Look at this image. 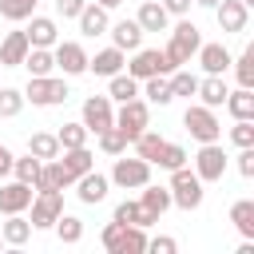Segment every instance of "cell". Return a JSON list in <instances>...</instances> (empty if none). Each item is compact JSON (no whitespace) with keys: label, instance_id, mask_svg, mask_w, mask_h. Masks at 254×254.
Wrapping results in <instances>:
<instances>
[{"label":"cell","instance_id":"cell-1","mask_svg":"<svg viewBox=\"0 0 254 254\" xmlns=\"http://www.w3.org/2000/svg\"><path fill=\"white\" fill-rule=\"evenodd\" d=\"M171 36H167V48H163V56L175 64V67H183V64H190L194 60V52H198V44H202V32H198V24H190L187 16H179V24L175 28H167Z\"/></svg>","mask_w":254,"mask_h":254},{"label":"cell","instance_id":"cell-2","mask_svg":"<svg viewBox=\"0 0 254 254\" xmlns=\"http://www.w3.org/2000/svg\"><path fill=\"white\" fill-rule=\"evenodd\" d=\"M167 187H171V206H179V210H198L202 198H206V190H202L206 183H202V179L194 175V167H187V163L171 171V183H167Z\"/></svg>","mask_w":254,"mask_h":254},{"label":"cell","instance_id":"cell-3","mask_svg":"<svg viewBox=\"0 0 254 254\" xmlns=\"http://www.w3.org/2000/svg\"><path fill=\"white\" fill-rule=\"evenodd\" d=\"M67 75H28V87H24V103L32 107H60L67 99Z\"/></svg>","mask_w":254,"mask_h":254},{"label":"cell","instance_id":"cell-4","mask_svg":"<svg viewBox=\"0 0 254 254\" xmlns=\"http://www.w3.org/2000/svg\"><path fill=\"white\" fill-rule=\"evenodd\" d=\"M183 127L190 131L194 143H214V139H222V119H218V111L206 107V103H187Z\"/></svg>","mask_w":254,"mask_h":254},{"label":"cell","instance_id":"cell-5","mask_svg":"<svg viewBox=\"0 0 254 254\" xmlns=\"http://www.w3.org/2000/svg\"><path fill=\"white\" fill-rule=\"evenodd\" d=\"M107 179H111V187H119V190H139L143 183H151V163L139 159V155L127 159V151H123V155H115Z\"/></svg>","mask_w":254,"mask_h":254},{"label":"cell","instance_id":"cell-6","mask_svg":"<svg viewBox=\"0 0 254 254\" xmlns=\"http://www.w3.org/2000/svg\"><path fill=\"white\" fill-rule=\"evenodd\" d=\"M123 71L135 75V79H147V75H171L175 64L163 56V48H135L131 60L123 64Z\"/></svg>","mask_w":254,"mask_h":254},{"label":"cell","instance_id":"cell-7","mask_svg":"<svg viewBox=\"0 0 254 254\" xmlns=\"http://www.w3.org/2000/svg\"><path fill=\"white\" fill-rule=\"evenodd\" d=\"M115 127L127 135V143H131L135 135H143V131L151 127V103H147L143 95H135V99L119 103V107H115Z\"/></svg>","mask_w":254,"mask_h":254},{"label":"cell","instance_id":"cell-8","mask_svg":"<svg viewBox=\"0 0 254 254\" xmlns=\"http://www.w3.org/2000/svg\"><path fill=\"white\" fill-rule=\"evenodd\" d=\"M226 167H230V159H226V151H222V143H218V139H214V143H198L194 175H198L202 183H222Z\"/></svg>","mask_w":254,"mask_h":254},{"label":"cell","instance_id":"cell-9","mask_svg":"<svg viewBox=\"0 0 254 254\" xmlns=\"http://www.w3.org/2000/svg\"><path fill=\"white\" fill-rule=\"evenodd\" d=\"M79 123L87 127V135H99L103 127H111V123H115V103H111V95H87L83 107H79Z\"/></svg>","mask_w":254,"mask_h":254},{"label":"cell","instance_id":"cell-10","mask_svg":"<svg viewBox=\"0 0 254 254\" xmlns=\"http://www.w3.org/2000/svg\"><path fill=\"white\" fill-rule=\"evenodd\" d=\"M32 230H52V222L64 214V190H36V198H32Z\"/></svg>","mask_w":254,"mask_h":254},{"label":"cell","instance_id":"cell-11","mask_svg":"<svg viewBox=\"0 0 254 254\" xmlns=\"http://www.w3.org/2000/svg\"><path fill=\"white\" fill-rule=\"evenodd\" d=\"M52 60H56V71H64L67 79L87 71V52H83L79 40H56L52 44Z\"/></svg>","mask_w":254,"mask_h":254},{"label":"cell","instance_id":"cell-12","mask_svg":"<svg viewBox=\"0 0 254 254\" xmlns=\"http://www.w3.org/2000/svg\"><path fill=\"white\" fill-rule=\"evenodd\" d=\"M71 187H75V198H79L83 206H95V202H103V198H107L111 179H107L103 171H95V167H91V171H87V175H79Z\"/></svg>","mask_w":254,"mask_h":254},{"label":"cell","instance_id":"cell-13","mask_svg":"<svg viewBox=\"0 0 254 254\" xmlns=\"http://www.w3.org/2000/svg\"><path fill=\"white\" fill-rule=\"evenodd\" d=\"M32 198H36V187L12 179V183L0 187V214H24V210L32 206Z\"/></svg>","mask_w":254,"mask_h":254},{"label":"cell","instance_id":"cell-14","mask_svg":"<svg viewBox=\"0 0 254 254\" xmlns=\"http://www.w3.org/2000/svg\"><path fill=\"white\" fill-rule=\"evenodd\" d=\"M194 60H198V67L206 71V75H226L230 71V48L226 44H198V52H194Z\"/></svg>","mask_w":254,"mask_h":254},{"label":"cell","instance_id":"cell-15","mask_svg":"<svg viewBox=\"0 0 254 254\" xmlns=\"http://www.w3.org/2000/svg\"><path fill=\"white\" fill-rule=\"evenodd\" d=\"M210 12H214V20H218V28H222V32H246L250 8H246L242 0H218Z\"/></svg>","mask_w":254,"mask_h":254},{"label":"cell","instance_id":"cell-16","mask_svg":"<svg viewBox=\"0 0 254 254\" xmlns=\"http://www.w3.org/2000/svg\"><path fill=\"white\" fill-rule=\"evenodd\" d=\"M107 36H111V44L119 48V52H135V48H143V28H139V20L131 16V20H115V24H107Z\"/></svg>","mask_w":254,"mask_h":254},{"label":"cell","instance_id":"cell-17","mask_svg":"<svg viewBox=\"0 0 254 254\" xmlns=\"http://www.w3.org/2000/svg\"><path fill=\"white\" fill-rule=\"evenodd\" d=\"M123 64H127V52H119L115 44L111 48H99L95 56H87V71L99 75V79H111L115 71H123Z\"/></svg>","mask_w":254,"mask_h":254},{"label":"cell","instance_id":"cell-18","mask_svg":"<svg viewBox=\"0 0 254 254\" xmlns=\"http://www.w3.org/2000/svg\"><path fill=\"white\" fill-rule=\"evenodd\" d=\"M24 36H28V44L32 48H52L56 40H60V24L52 20V16H28V28H24Z\"/></svg>","mask_w":254,"mask_h":254},{"label":"cell","instance_id":"cell-19","mask_svg":"<svg viewBox=\"0 0 254 254\" xmlns=\"http://www.w3.org/2000/svg\"><path fill=\"white\" fill-rule=\"evenodd\" d=\"M75 24H79V32H83V36H107L111 12H107L103 4H95V0H87V4H83V12L75 16Z\"/></svg>","mask_w":254,"mask_h":254},{"label":"cell","instance_id":"cell-20","mask_svg":"<svg viewBox=\"0 0 254 254\" xmlns=\"http://www.w3.org/2000/svg\"><path fill=\"white\" fill-rule=\"evenodd\" d=\"M56 159H60V167L67 171V179H71V183L95 167V155H91V147H87V143H83V147H67V151H60Z\"/></svg>","mask_w":254,"mask_h":254},{"label":"cell","instance_id":"cell-21","mask_svg":"<svg viewBox=\"0 0 254 254\" xmlns=\"http://www.w3.org/2000/svg\"><path fill=\"white\" fill-rule=\"evenodd\" d=\"M139 206L155 218H163L171 210V187H155V183H143L139 187Z\"/></svg>","mask_w":254,"mask_h":254},{"label":"cell","instance_id":"cell-22","mask_svg":"<svg viewBox=\"0 0 254 254\" xmlns=\"http://www.w3.org/2000/svg\"><path fill=\"white\" fill-rule=\"evenodd\" d=\"M135 20H139L143 32H167V28H171V16H167V8H163L159 0H143L139 12H135Z\"/></svg>","mask_w":254,"mask_h":254},{"label":"cell","instance_id":"cell-23","mask_svg":"<svg viewBox=\"0 0 254 254\" xmlns=\"http://www.w3.org/2000/svg\"><path fill=\"white\" fill-rule=\"evenodd\" d=\"M226 91H230L226 75H202L194 95H198V103H206V107H214V111H218V107L226 103Z\"/></svg>","mask_w":254,"mask_h":254},{"label":"cell","instance_id":"cell-24","mask_svg":"<svg viewBox=\"0 0 254 254\" xmlns=\"http://www.w3.org/2000/svg\"><path fill=\"white\" fill-rule=\"evenodd\" d=\"M28 36L24 32H8L4 40H0V67H20L24 64V56H28Z\"/></svg>","mask_w":254,"mask_h":254},{"label":"cell","instance_id":"cell-25","mask_svg":"<svg viewBox=\"0 0 254 254\" xmlns=\"http://www.w3.org/2000/svg\"><path fill=\"white\" fill-rule=\"evenodd\" d=\"M64 187H71V179L60 167V159H44L40 163V175H36V190H64Z\"/></svg>","mask_w":254,"mask_h":254},{"label":"cell","instance_id":"cell-26","mask_svg":"<svg viewBox=\"0 0 254 254\" xmlns=\"http://www.w3.org/2000/svg\"><path fill=\"white\" fill-rule=\"evenodd\" d=\"M0 238H4V246H24V242L32 238V222H28L24 214H4Z\"/></svg>","mask_w":254,"mask_h":254},{"label":"cell","instance_id":"cell-27","mask_svg":"<svg viewBox=\"0 0 254 254\" xmlns=\"http://www.w3.org/2000/svg\"><path fill=\"white\" fill-rule=\"evenodd\" d=\"M139 95H143L147 103H159V107H167V103L175 99L167 75H147V79H139Z\"/></svg>","mask_w":254,"mask_h":254},{"label":"cell","instance_id":"cell-28","mask_svg":"<svg viewBox=\"0 0 254 254\" xmlns=\"http://www.w3.org/2000/svg\"><path fill=\"white\" fill-rule=\"evenodd\" d=\"M226 111H230V119H254V87H234V91H226V103H222Z\"/></svg>","mask_w":254,"mask_h":254},{"label":"cell","instance_id":"cell-29","mask_svg":"<svg viewBox=\"0 0 254 254\" xmlns=\"http://www.w3.org/2000/svg\"><path fill=\"white\" fill-rule=\"evenodd\" d=\"M111 218H115V222H127V226H155V222H159L155 214H147V210L139 206V198H123Z\"/></svg>","mask_w":254,"mask_h":254},{"label":"cell","instance_id":"cell-30","mask_svg":"<svg viewBox=\"0 0 254 254\" xmlns=\"http://www.w3.org/2000/svg\"><path fill=\"white\" fill-rule=\"evenodd\" d=\"M107 95H111V103H127V99L139 95V79L127 75V71H115V75L107 79Z\"/></svg>","mask_w":254,"mask_h":254},{"label":"cell","instance_id":"cell-31","mask_svg":"<svg viewBox=\"0 0 254 254\" xmlns=\"http://www.w3.org/2000/svg\"><path fill=\"white\" fill-rule=\"evenodd\" d=\"M28 155H36L40 163H44V159H56V155H60V139H56L52 131H32V135H28Z\"/></svg>","mask_w":254,"mask_h":254},{"label":"cell","instance_id":"cell-32","mask_svg":"<svg viewBox=\"0 0 254 254\" xmlns=\"http://www.w3.org/2000/svg\"><path fill=\"white\" fill-rule=\"evenodd\" d=\"M230 222L242 238H254V198H238L230 206Z\"/></svg>","mask_w":254,"mask_h":254},{"label":"cell","instance_id":"cell-33","mask_svg":"<svg viewBox=\"0 0 254 254\" xmlns=\"http://www.w3.org/2000/svg\"><path fill=\"white\" fill-rule=\"evenodd\" d=\"M20 67H28V75H52V71H56L52 48H28V56H24Z\"/></svg>","mask_w":254,"mask_h":254},{"label":"cell","instance_id":"cell-34","mask_svg":"<svg viewBox=\"0 0 254 254\" xmlns=\"http://www.w3.org/2000/svg\"><path fill=\"white\" fill-rule=\"evenodd\" d=\"M52 230H56V238H60L64 246H75V242L83 238V218H75V214H60V218L52 222Z\"/></svg>","mask_w":254,"mask_h":254},{"label":"cell","instance_id":"cell-35","mask_svg":"<svg viewBox=\"0 0 254 254\" xmlns=\"http://www.w3.org/2000/svg\"><path fill=\"white\" fill-rule=\"evenodd\" d=\"M230 67H234L238 87H254V48H246V52L230 56Z\"/></svg>","mask_w":254,"mask_h":254},{"label":"cell","instance_id":"cell-36","mask_svg":"<svg viewBox=\"0 0 254 254\" xmlns=\"http://www.w3.org/2000/svg\"><path fill=\"white\" fill-rule=\"evenodd\" d=\"M167 79H171V95H175V99H179V95H183V99H190V95L198 91V75H194V71H187V67H175Z\"/></svg>","mask_w":254,"mask_h":254},{"label":"cell","instance_id":"cell-37","mask_svg":"<svg viewBox=\"0 0 254 254\" xmlns=\"http://www.w3.org/2000/svg\"><path fill=\"white\" fill-rule=\"evenodd\" d=\"M99 242H103L107 254H123V246H127V222H115V218H111V222L103 226Z\"/></svg>","mask_w":254,"mask_h":254},{"label":"cell","instance_id":"cell-38","mask_svg":"<svg viewBox=\"0 0 254 254\" xmlns=\"http://www.w3.org/2000/svg\"><path fill=\"white\" fill-rule=\"evenodd\" d=\"M95 139H99V151H103V155H111V159L127 151V135H123V131H119L115 123H111V127H103V131H99Z\"/></svg>","mask_w":254,"mask_h":254},{"label":"cell","instance_id":"cell-39","mask_svg":"<svg viewBox=\"0 0 254 254\" xmlns=\"http://www.w3.org/2000/svg\"><path fill=\"white\" fill-rule=\"evenodd\" d=\"M131 147H135V155H139V159H147V163H155V155H159V147H163V135L147 127L143 135H135V139H131Z\"/></svg>","mask_w":254,"mask_h":254},{"label":"cell","instance_id":"cell-40","mask_svg":"<svg viewBox=\"0 0 254 254\" xmlns=\"http://www.w3.org/2000/svg\"><path fill=\"white\" fill-rule=\"evenodd\" d=\"M183 163H187V147H179V143H167V139H163V147H159V155H155V163H151V167L175 171V167H183Z\"/></svg>","mask_w":254,"mask_h":254},{"label":"cell","instance_id":"cell-41","mask_svg":"<svg viewBox=\"0 0 254 254\" xmlns=\"http://www.w3.org/2000/svg\"><path fill=\"white\" fill-rule=\"evenodd\" d=\"M36 4H40V0H0V16L12 20V24H24V20L36 12Z\"/></svg>","mask_w":254,"mask_h":254},{"label":"cell","instance_id":"cell-42","mask_svg":"<svg viewBox=\"0 0 254 254\" xmlns=\"http://www.w3.org/2000/svg\"><path fill=\"white\" fill-rule=\"evenodd\" d=\"M36 175H40V159H36V155H16V159H12V179L36 187Z\"/></svg>","mask_w":254,"mask_h":254},{"label":"cell","instance_id":"cell-43","mask_svg":"<svg viewBox=\"0 0 254 254\" xmlns=\"http://www.w3.org/2000/svg\"><path fill=\"white\" fill-rule=\"evenodd\" d=\"M24 111V91L20 87H0V119H16Z\"/></svg>","mask_w":254,"mask_h":254},{"label":"cell","instance_id":"cell-44","mask_svg":"<svg viewBox=\"0 0 254 254\" xmlns=\"http://www.w3.org/2000/svg\"><path fill=\"white\" fill-rule=\"evenodd\" d=\"M56 139H60V151L83 147V143H87V127H83V123H64V127L56 131Z\"/></svg>","mask_w":254,"mask_h":254},{"label":"cell","instance_id":"cell-45","mask_svg":"<svg viewBox=\"0 0 254 254\" xmlns=\"http://www.w3.org/2000/svg\"><path fill=\"white\" fill-rule=\"evenodd\" d=\"M230 143H234V147H254V119H234Z\"/></svg>","mask_w":254,"mask_h":254},{"label":"cell","instance_id":"cell-46","mask_svg":"<svg viewBox=\"0 0 254 254\" xmlns=\"http://www.w3.org/2000/svg\"><path fill=\"white\" fill-rule=\"evenodd\" d=\"M147 250V226H127V246L123 254H143Z\"/></svg>","mask_w":254,"mask_h":254},{"label":"cell","instance_id":"cell-47","mask_svg":"<svg viewBox=\"0 0 254 254\" xmlns=\"http://www.w3.org/2000/svg\"><path fill=\"white\" fill-rule=\"evenodd\" d=\"M234 167H238V175H242V179H254V147H238Z\"/></svg>","mask_w":254,"mask_h":254},{"label":"cell","instance_id":"cell-48","mask_svg":"<svg viewBox=\"0 0 254 254\" xmlns=\"http://www.w3.org/2000/svg\"><path fill=\"white\" fill-rule=\"evenodd\" d=\"M147 250H151V254H175L179 242H175L171 234H155V238H147Z\"/></svg>","mask_w":254,"mask_h":254},{"label":"cell","instance_id":"cell-49","mask_svg":"<svg viewBox=\"0 0 254 254\" xmlns=\"http://www.w3.org/2000/svg\"><path fill=\"white\" fill-rule=\"evenodd\" d=\"M83 4H87V0H56V16H60V20H75V16L83 12Z\"/></svg>","mask_w":254,"mask_h":254},{"label":"cell","instance_id":"cell-50","mask_svg":"<svg viewBox=\"0 0 254 254\" xmlns=\"http://www.w3.org/2000/svg\"><path fill=\"white\" fill-rule=\"evenodd\" d=\"M163 8H167V16H190V4L194 0H159Z\"/></svg>","mask_w":254,"mask_h":254},{"label":"cell","instance_id":"cell-51","mask_svg":"<svg viewBox=\"0 0 254 254\" xmlns=\"http://www.w3.org/2000/svg\"><path fill=\"white\" fill-rule=\"evenodd\" d=\"M12 159H16V155L0 143V179H8V175H12Z\"/></svg>","mask_w":254,"mask_h":254},{"label":"cell","instance_id":"cell-52","mask_svg":"<svg viewBox=\"0 0 254 254\" xmlns=\"http://www.w3.org/2000/svg\"><path fill=\"white\" fill-rule=\"evenodd\" d=\"M238 254H254V238H242L238 242Z\"/></svg>","mask_w":254,"mask_h":254},{"label":"cell","instance_id":"cell-53","mask_svg":"<svg viewBox=\"0 0 254 254\" xmlns=\"http://www.w3.org/2000/svg\"><path fill=\"white\" fill-rule=\"evenodd\" d=\"M95 4H103V8H107V12H115V8H119V4H123V0H95Z\"/></svg>","mask_w":254,"mask_h":254},{"label":"cell","instance_id":"cell-54","mask_svg":"<svg viewBox=\"0 0 254 254\" xmlns=\"http://www.w3.org/2000/svg\"><path fill=\"white\" fill-rule=\"evenodd\" d=\"M194 4H198V8H214L218 0H194Z\"/></svg>","mask_w":254,"mask_h":254},{"label":"cell","instance_id":"cell-55","mask_svg":"<svg viewBox=\"0 0 254 254\" xmlns=\"http://www.w3.org/2000/svg\"><path fill=\"white\" fill-rule=\"evenodd\" d=\"M242 4H246V8H254V0H242Z\"/></svg>","mask_w":254,"mask_h":254},{"label":"cell","instance_id":"cell-56","mask_svg":"<svg viewBox=\"0 0 254 254\" xmlns=\"http://www.w3.org/2000/svg\"><path fill=\"white\" fill-rule=\"evenodd\" d=\"M0 246H4V238H0Z\"/></svg>","mask_w":254,"mask_h":254},{"label":"cell","instance_id":"cell-57","mask_svg":"<svg viewBox=\"0 0 254 254\" xmlns=\"http://www.w3.org/2000/svg\"><path fill=\"white\" fill-rule=\"evenodd\" d=\"M0 71H4V67H0Z\"/></svg>","mask_w":254,"mask_h":254}]
</instances>
